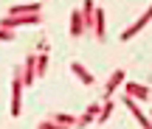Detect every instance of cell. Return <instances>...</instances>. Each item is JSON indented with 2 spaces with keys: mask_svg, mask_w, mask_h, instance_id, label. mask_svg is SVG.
Segmentation results:
<instances>
[{
  "mask_svg": "<svg viewBox=\"0 0 152 129\" xmlns=\"http://www.w3.org/2000/svg\"><path fill=\"white\" fill-rule=\"evenodd\" d=\"M124 98H130V101H147L149 98V87L141 84V81H127L124 84Z\"/></svg>",
  "mask_w": 152,
  "mask_h": 129,
  "instance_id": "6da1fadb",
  "label": "cell"
},
{
  "mask_svg": "<svg viewBox=\"0 0 152 129\" xmlns=\"http://www.w3.org/2000/svg\"><path fill=\"white\" fill-rule=\"evenodd\" d=\"M149 20H152V3H149V9H147V14H141V17H138V20L132 22L130 28H127V31H121V42H127V39H132V37H135L138 31H144V25H147Z\"/></svg>",
  "mask_w": 152,
  "mask_h": 129,
  "instance_id": "7a4b0ae2",
  "label": "cell"
},
{
  "mask_svg": "<svg viewBox=\"0 0 152 129\" xmlns=\"http://www.w3.org/2000/svg\"><path fill=\"white\" fill-rule=\"evenodd\" d=\"M20 93H23V81H20V73L14 70V76H11V118L20 115Z\"/></svg>",
  "mask_w": 152,
  "mask_h": 129,
  "instance_id": "3957f363",
  "label": "cell"
},
{
  "mask_svg": "<svg viewBox=\"0 0 152 129\" xmlns=\"http://www.w3.org/2000/svg\"><path fill=\"white\" fill-rule=\"evenodd\" d=\"M17 73H23V76H20L23 87H31L34 81H37V59H34V56H28L26 64H23V70H17Z\"/></svg>",
  "mask_w": 152,
  "mask_h": 129,
  "instance_id": "277c9868",
  "label": "cell"
},
{
  "mask_svg": "<svg viewBox=\"0 0 152 129\" xmlns=\"http://www.w3.org/2000/svg\"><path fill=\"white\" fill-rule=\"evenodd\" d=\"M124 76H127V70H113V76L107 79V84H104V101H113V93H115V87H121V81H124Z\"/></svg>",
  "mask_w": 152,
  "mask_h": 129,
  "instance_id": "5b68a950",
  "label": "cell"
},
{
  "mask_svg": "<svg viewBox=\"0 0 152 129\" xmlns=\"http://www.w3.org/2000/svg\"><path fill=\"white\" fill-rule=\"evenodd\" d=\"M42 11V3H20V6H11L9 9V17H17V14H39Z\"/></svg>",
  "mask_w": 152,
  "mask_h": 129,
  "instance_id": "8992f818",
  "label": "cell"
},
{
  "mask_svg": "<svg viewBox=\"0 0 152 129\" xmlns=\"http://www.w3.org/2000/svg\"><path fill=\"white\" fill-rule=\"evenodd\" d=\"M85 25H87L85 14H82V11H73L71 14V37H82V34H85Z\"/></svg>",
  "mask_w": 152,
  "mask_h": 129,
  "instance_id": "52a82bcc",
  "label": "cell"
},
{
  "mask_svg": "<svg viewBox=\"0 0 152 129\" xmlns=\"http://www.w3.org/2000/svg\"><path fill=\"white\" fill-rule=\"evenodd\" d=\"M93 31H96V37H99V42H104V37H107V34H104V11L102 9H96L93 11Z\"/></svg>",
  "mask_w": 152,
  "mask_h": 129,
  "instance_id": "ba28073f",
  "label": "cell"
},
{
  "mask_svg": "<svg viewBox=\"0 0 152 129\" xmlns=\"http://www.w3.org/2000/svg\"><path fill=\"white\" fill-rule=\"evenodd\" d=\"M71 70L76 73V79H79L82 84H93V81H96V79L90 76V73H87V67H85L82 62H71Z\"/></svg>",
  "mask_w": 152,
  "mask_h": 129,
  "instance_id": "9c48e42d",
  "label": "cell"
},
{
  "mask_svg": "<svg viewBox=\"0 0 152 129\" xmlns=\"http://www.w3.org/2000/svg\"><path fill=\"white\" fill-rule=\"evenodd\" d=\"M51 121H54V124H59V126H71V129L76 126V118H73V115H68V112H56Z\"/></svg>",
  "mask_w": 152,
  "mask_h": 129,
  "instance_id": "30bf717a",
  "label": "cell"
},
{
  "mask_svg": "<svg viewBox=\"0 0 152 129\" xmlns=\"http://www.w3.org/2000/svg\"><path fill=\"white\" fill-rule=\"evenodd\" d=\"M110 115H113V101H104L102 112H99V124H107V121H110Z\"/></svg>",
  "mask_w": 152,
  "mask_h": 129,
  "instance_id": "8fae6325",
  "label": "cell"
},
{
  "mask_svg": "<svg viewBox=\"0 0 152 129\" xmlns=\"http://www.w3.org/2000/svg\"><path fill=\"white\" fill-rule=\"evenodd\" d=\"M39 129H71V126H59V124H54V121H42Z\"/></svg>",
  "mask_w": 152,
  "mask_h": 129,
  "instance_id": "7c38bea8",
  "label": "cell"
},
{
  "mask_svg": "<svg viewBox=\"0 0 152 129\" xmlns=\"http://www.w3.org/2000/svg\"><path fill=\"white\" fill-rule=\"evenodd\" d=\"M0 39H3V42H11V39H14V31H3V28H0Z\"/></svg>",
  "mask_w": 152,
  "mask_h": 129,
  "instance_id": "4fadbf2b",
  "label": "cell"
},
{
  "mask_svg": "<svg viewBox=\"0 0 152 129\" xmlns=\"http://www.w3.org/2000/svg\"><path fill=\"white\" fill-rule=\"evenodd\" d=\"M149 124H152V109H149Z\"/></svg>",
  "mask_w": 152,
  "mask_h": 129,
  "instance_id": "5bb4252c",
  "label": "cell"
}]
</instances>
